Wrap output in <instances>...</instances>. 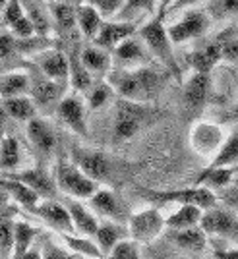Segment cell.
I'll return each instance as SVG.
<instances>
[{
  "mask_svg": "<svg viewBox=\"0 0 238 259\" xmlns=\"http://www.w3.org/2000/svg\"><path fill=\"white\" fill-rule=\"evenodd\" d=\"M103 23H105L103 16H101L89 2L77 4L76 6V25H77V29H80V33H82L86 39L95 41V37H97L99 31H101Z\"/></svg>",
  "mask_w": 238,
  "mask_h": 259,
  "instance_id": "484cf974",
  "label": "cell"
},
{
  "mask_svg": "<svg viewBox=\"0 0 238 259\" xmlns=\"http://www.w3.org/2000/svg\"><path fill=\"white\" fill-rule=\"evenodd\" d=\"M70 161L76 164L84 174H87L95 182H107L112 176V159L107 153L99 149H89V147H80L74 145L70 151Z\"/></svg>",
  "mask_w": 238,
  "mask_h": 259,
  "instance_id": "8992f818",
  "label": "cell"
},
{
  "mask_svg": "<svg viewBox=\"0 0 238 259\" xmlns=\"http://www.w3.org/2000/svg\"><path fill=\"white\" fill-rule=\"evenodd\" d=\"M89 4L103 16V20H110L118 16L124 0H89Z\"/></svg>",
  "mask_w": 238,
  "mask_h": 259,
  "instance_id": "ee69618b",
  "label": "cell"
},
{
  "mask_svg": "<svg viewBox=\"0 0 238 259\" xmlns=\"http://www.w3.org/2000/svg\"><path fill=\"white\" fill-rule=\"evenodd\" d=\"M140 31V27H138V23L134 22H105L103 23V27H101V31L99 35L95 37V41L93 43L101 47V49H105V51H114L120 43H124L126 39H130L134 35H138Z\"/></svg>",
  "mask_w": 238,
  "mask_h": 259,
  "instance_id": "4fadbf2b",
  "label": "cell"
},
{
  "mask_svg": "<svg viewBox=\"0 0 238 259\" xmlns=\"http://www.w3.org/2000/svg\"><path fill=\"white\" fill-rule=\"evenodd\" d=\"M107 83L120 99H128L136 103H143L153 99L161 91L165 83V74L153 70L149 66L130 68V70H118L110 72L107 76Z\"/></svg>",
  "mask_w": 238,
  "mask_h": 259,
  "instance_id": "6da1fadb",
  "label": "cell"
},
{
  "mask_svg": "<svg viewBox=\"0 0 238 259\" xmlns=\"http://www.w3.org/2000/svg\"><path fill=\"white\" fill-rule=\"evenodd\" d=\"M43 259H76L74 251H66V249L58 248L53 242H47L43 248Z\"/></svg>",
  "mask_w": 238,
  "mask_h": 259,
  "instance_id": "bcb514c9",
  "label": "cell"
},
{
  "mask_svg": "<svg viewBox=\"0 0 238 259\" xmlns=\"http://www.w3.org/2000/svg\"><path fill=\"white\" fill-rule=\"evenodd\" d=\"M223 201L227 203V207H230V209L238 215V188L225 190V192H223Z\"/></svg>",
  "mask_w": 238,
  "mask_h": 259,
  "instance_id": "7dc6e473",
  "label": "cell"
},
{
  "mask_svg": "<svg viewBox=\"0 0 238 259\" xmlns=\"http://www.w3.org/2000/svg\"><path fill=\"white\" fill-rule=\"evenodd\" d=\"M234 118H238V103H236V108H234Z\"/></svg>",
  "mask_w": 238,
  "mask_h": 259,
  "instance_id": "91938a15",
  "label": "cell"
},
{
  "mask_svg": "<svg viewBox=\"0 0 238 259\" xmlns=\"http://www.w3.org/2000/svg\"><path fill=\"white\" fill-rule=\"evenodd\" d=\"M174 2H176V0H161V4H159V14L167 16V14H169V10L174 6Z\"/></svg>",
  "mask_w": 238,
  "mask_h": 259,
  "instance_id": "f5cc1de1",
  "label": "cell"
},
{
  "mask_svg": "<svg viewBox=\"0 0 238 259\" xmlns=\"http://www.w3.org/2000/svg\"><path fill=\"white\" fill-rule=\"evenodd\" d=\"M114 56L120 64L124 66V70H130V68H140L143 66V62L147 60V47L143 45L138 35H134L130 39H126L124 43H120L114 51Z\"/></svg>",
  "mask_w": 238,
  "mask_h": 259,
  "instance_id": "e0dca14e",
  "label": "cell"
},
{
  "mask_svg": "<svg viewBox=\"0 0 238 259\" xmlns=\"http://www.w3.org/2000/svg\"><path fill=\"white\" fill-rule=\"evenodd\" d=\"M221 8L225 12H230V14H238V0H223Z\"/></svg>",
  "mask_w": 238,
  "mask_h": 259,
  "instance_id": "f907efd6",
  "label": "cell"
},
{
  "mask_svg": "<svg viewBox=\"0 0 238 259\" xmlns=\"http://www.w3.org/2000/svg\"><path fill=\"white\" fill-rule=\"evenodd\" d=\"M8 201H10V195H8L4 190H2V188H0V221H2V219H6V217H4V213L8 211Z\"/></svg>",
  "mask_w": 238,
  "mask_h": 259,
  "instance_id": "c3c4849f",
  "label": "cell"
},
{
  "mask_svg": "<svg viewBox=\"0 0 238 259\" xmlns=\"http://www.w3.org/2000/svg\"><path fill=\"white\" fill-rule=\"evenodd\" d=\"M35 215L41 217L49 227L54 228L60 234H72L74 232V225H72V217H70L68 207L58 203V201H53V199L41 201L39 207L35 209Z\"/></svg>",
  "mask_w": 238,
  "mask_h": 259,
  "instance_id": "9a60e30c",
  "label": "cell"
},
{
  "mask_svg": "<svg viewBox=\"0 0 238 259\" xmlns=\"http://www.w3.org/2000/svg\"><path fill=\"white\" fill-rule=\"evenodd\" d=\"M2 140H4V134H2V126H0V143H2Z\"/></svg>",
  "mask_w": 238,
  "mask_h": 259,
  "instance_id": "680465c9",
  "label": "cell"
},
{
  "mask_svg": "<svg viewBox=\"0 0 238 259\" xmlns=\"http://www.w3.org/2000/svg\"><path fill=\"white\" fill-rule=\"evenodd\" d=\"M37 228L27 225V223H14V253L12 259L22 257L23 253H27L31 249V244L35 236H37Z\"/></svg>",
  "mask_w": 238,
  "mask_h": 259,
  "instance_id": "d590c367",
  "label": "cell"
},
{
  "mask_svg": "<svg viewBox=\"0 0 238 259\" xmlns=\"http://www.w3.org/2000/svg\"><path fill=\"white\" fill-rule=\"evenodd\" d=\"M234 168L225 166V168H206L204 172L195 178V186H204L209 190H225L228 184L232 182Z\"/></svg>",
  "mask_w": 238,
  "mask_h": 259,
  "instance_id": "836d02e7",
  "label": "cell"
},
{
  "mask_svg": "<svg viewBox=\"0 0 238 259\" xmlns=\"http://www.w3.org/2000/svg\"><path fill=\"white\" fill-rule=\"evenodd\" d=\"M0 188L10 195L16 203H20L22 207L29 209L33 213H35V209L41 203V197L35 194L31 188H27L25 184L18 182V180H12L8 176H2V174H0Z\"/></svg>",
  "mask_w": 238,
  "mask_h": 259,
  "instance_id": "d4e9b609",
  "label": "cell"
},
{
  "mask_svg": "<svg viewBox=\"0 0 238 259\" xmlns=\"http://www.w3.org/2000/svg\"><path fill=\"white\" fill-rule=\"evenodd\" d=\"M192 147L204 157H215L225 143V134L217 124L211 122H197L192 128Z\"/></svg>",
  "mask_w": 238,
  "mask_h": 259,
  "instance_id": "8fae6325",
  "label": "cell"
},
{
  "mask_svg": "<svg viewBox=\"0 0 238 259\" xmlns=\"http://www.w3.org/2000/svg\"><path fill=\"white\" fill-rule=\"evenodd\" d=\"M157 2L159 0H124V4H122L116 18H118V22L138 23L141 18L155 16V12H159Z\"/></svg>",
  "mask_w": 238,
  "mask_h": 259,
  "instance_id": "f546056e",
  "label": "cell"
},
{
  "mask_svg": "<svg viewBox=\"0 0 238 259\" xmlns=\"http://www.w3.org/2000/svg\"><path fill=\"white\" fill-rule=\"evenodd\" d=\"M18 53V39L12 33H0V60H10Z\"/></svg>",
  "mask_w": 238,
  "mask_h": 259,
  "instance_id": "f6af8a7d",
  "label": "cell"
},
{
  "mask_svg": "<svg viewBox=\"0 0 238 259\" xmlns=\"http://www.w3.org/2000/svg\"><path fill=\"white\" fill-rule=\"evenodd\" d=\"M209 23H211V18L207 12L188 10L178 22L173 23L171 27H167V31H169L173 45H182L202 37L209 29Z\"/></svg>",
  "mask_w": 238,
  "mask_h": 259,
  "instance_id": "30bf717a",
  "label": "cell"
},
{
  "mask_svg": "<svg viewBox=\"0 0 238 259\" xmlns=\"http://www.w3.org/2000/svg\"><path fill=\"white\" fill-rule=\"evenodd\" d=\"M221 60H223V51L217 41L188 54V64L192 66V70L197 74H209Z\"/></svg>",
  "mask_w": 238,
  "mask_h": 259,
  "instance_id": "603a6c76",
  "label": "cell"
},
{
  "mask_svg": "<svg viewBox=\"0 0 238 259\" xmlns=\"http://www.w3.org/2000/svg\"><path fill=\"white\" fill-rule=\"evenodd\" d=\"M54 182L58 192L66 194L70 199H89L99 190V184L84 174L70 159L56 162L54 168Z\"/></svg>",
  "mask_w": 238,
  "mask_h": 259,
  "instance_id": "3957f363",
  "label": "cell"
},
{
  "mask_svg": "<svg viewBox=\"0 0 238 259\" xmlns=\"http://www.w3.org/2000/svg\"><path fill=\"white\" fill-rule=\"evenodd\" d=\"M39 68L47 79H53L58 83H68L70 79V58L62 51L47 49L39 54Z\"/></svg>",
  "mask_w": 238,
  "mask_h": 259,
  "instance_id": "2e32d148",
  "label": "cell"
},
{
  "mask_svg": "<svg viewBox=\"0 0 238 259\" xmlns=\"http://www.w3.org/2000/svg\"><path fill=\"white\" fill-rule=\"evenodd\" d=\"M68 83L74 87L76 91H80V93H87L93 87V77L84 68L77 53L70 56V79H68Z\"/></svg>",
  "mask_w": 238,
  "mask_h": 259,
  "instance_id": "74e56055",
  "label": "cell"
},
{
  "mask_svg": "<svg viewBox=\"0 0 238 259\" xmlns=\"http://www.w3.org/2000/svg\"><path fill=\"white\" fill-rule=\"evenodd\" d=\"M25 16L33 23L35 35L47 37L53 29V18L49 12V4H45L43 0H22Z\"/></svg>",
  "mask_w": 238,
  "mask_h": 259,
  "instance_id": "cb8c5ba5",
  "label": "cell"
},
{
  "mask_svg": "<svg viewBox=\"0 0 238 259\" xmlns=\"http://www.w3.org/2000/svg\"><path fill=\"white\" fill-rule=\"evenodd\" d=\"M200 227L207 236H219L225 240H238V215L230 207H211L204 211Z\"/></svg>",
  "mask_w": 238,
  "mask_h": 259,
  "instance_id": "ba28073f",
  "label": "cell"
},
{
  "mask_svg": "<svg viewBox=\"0 0 238 259\" xmlns=\"http://www.w3.org/2000/svg\"><path fill=\"white\" fill-rule=\"evenodd\" d=\"M49 12L53 18V25L62 33L74 31L76 25V6L72 4H62V2H47Z\"/></svg>",
  "mask_w": 238,
  "mask_h": 259,
  "instance_id": "1f68e13d",
  "label": "cell"
},
{
  "mask_svg": "<svg viewBox=\"0 0 238 259\" xmlns=\"http://www.w3.org/2000/svg\"><path fill=\"white\" fill-rule=\"evenodd\" d=\"M2 105L6 108L8 116L20 122H29V120L37 118V107L35 101L27 95L22 97H12V99H2Z\"/></svg>",
  "mask_w": 238,
  "mask_h": 259,
  "instance_id": "4dcf8cb0",
  "label": "cell"
},
{
  "mask_svg": "<svg viewBox=\"0 0 238 259\" xmlns=\"http://www.w3.org/2000/svg\"><path fill=\"white\" fill-rule=\"evenodd\" d=\"M47 2H62V4H72V6H76V2H80V0H47Z\"/></svg>",
  "mask_w": 238,
  "mask_h": 259,
  "instance_id": "9f6ffc18",
  "label": "cell"
},
{
  "mask_svg": "<svg viewBox=\"0 0 238 259\" xmlns=\"http://www.w3.org/2000/svg\"><path fill=\"white\" fill-rule=\"evenodd\" d=\"M22 18H25V10H23L22 0H8L4 10H2V22L6 23L8 27L16 25Z\"/></svg>",
  "mask_w": 238,
  "mask_h": 259,
  "instance_id": "7bdbcfd3",
  "label": "cell"
},
{
  "mask_svg": "<svg viewBox=\"0 0 238 259\" xmlns=\"http://www.w3.org/2000/svg\"><path fill=\"white\" fill-rule=\"evenodd\" d=\"M112 93H114V89L108 83H99V85L91 87V91H89V108L97 110L103 105H107L110 97H112Z\"/></svg>",
  "mask_w": 238,
  "mask_h": 259,
  "instance_id": "ab89813d",
  "label": "cell"
},
{
  "mask_svg": "<svg viewBox=\"0 0 238 259\" xmlns=\"http://www.w3.org/2000/svg\"><path fill=\"white\" fill-rule=\"evenodd\" d=\"M62 240L66 242V246L72 249L77 255H86L91 259H103V253L99 251L97 244L87 236H76L74 232L72 234H60Z\"/></svg>",
  "mask_w": 238,
  "mask_h": 259,
  "instance_id": "f35d334b",
  "label": "cell"
},
{
  "mask_svg": "<svg viewBox=\"0 0 238 259\" xmlns=\"http://www.w3.org/2000/svg\"><path fill=\"white\" fill-rule=\"evenodd\" d=\"M66 207H68L70 217H72L74 232H77L80 236H87V238L95 236V232H97L99 228V221L97 217L93 215V211L84 207L77 199H68Z\"/></svg>",
  "mask_w": 238,
  "mask_h": 259,
  "instance_id": "d6986e66",
  "label": "cell"
},
{
  "mask_svg": "<svg viewBox=\"0 0 238 259\" xmlns=\"http://www.w3.org/2000/svg\"><path fill=\"white\" fill-rule=\"evenodd\" d=\"M107 259H141L140 248H138V244L134 240L126 238V240H122L118 246L108 253Z\"/></svg>",
  "mask_w": 238,
  "mask_h": 259,
  "instance_id": "60d3db41",
  "label": "cell"
},
{
  "mask_svg": "<svg viewBox=\"0 0 238 259\" xmlns=\"http://www.w3.org/2000/svg\"><path fill=\"white\" fill-rule=\"evenodd\" d=\"M66 83H58L53 79H47L43 76V79H35L31 81V99L35 101V105H49L54 101H62V93H64Z\"/></svg>",
  "mask_w": 238,
  "mask_h": 259,
  "instance_id": "83f0119b",
  "label": "cell"
},
{
  "mask_svg": "<svg viewBox=\"0 0 238 259\" xmlns=\"http://www.w3.org/2000/svg\"><path fill=\"white\" fill-rule=\"evenodd\" d=\"M8 118H10V116H8L6 108H4V105L0 103V126H4V124H6V120H8Z\"/></svg>",
  "mask_w": 238,
  "mask_h": 259,
  "instance_id": "11a10c76",
  "label": "cell"
},
{
  "mask_svg": "<svg viewBox=\"0 0 238 259\" xmlns=\"http://www.w3.org/2000/svg\"><path fill=\"white\" fill-rule=\"evenodd\" d=\"M22 161V151H20V143L12 136H4V140L0 143V168L6 172H14Z\"/></svg>",
  "mask_w": 238,
  "mask_h": 259,
  "instance_id": "8d00e7d4",
  "label": "cell"
},
{
  "mask_svg": "<svg viewBox=\"0 0 238 259\" xmlns=\"http://www.w3.org/2000/svg\"><path fill=\"white\" fill-rule=\"evenodd\" d=\"M147 120V108L143 103L118 99L114 110V141L132 140Z\"/></svg>",
  "mask_w": 238,
  "mask_h": 259,
  "instance_id": "5b68a950",
  "label": "cell"
},
{
  "mask_svg": "<svg viewBox=\"0 0 238 259\" xmlns=\"http://www.w3.org/2000/svg\"><path fill=\"white\" fill-rule=\"evenodd\" d=\"M126 234H128V228H124V225L107 221V223L99 225L93 238H95V244H97L99 251L103 253V257H107L122 240H126Z\"/></svg>",
  "mask_w": 238,
  "mask_h": 259,
  "instance_id": "7402d4cb",
  "label": "cell"
},
{
  "mask_svg": "<svg viewBox=\"0 0 238 259\" xmlns=\"http://www.w3.org/2000/svg\"><path fill=\"white\" fill-rule=\"evenodd\" d=\"M2 176H8L12 180H18V182L25 184L39 197L53 199L54 195H56V192H58L54 178H51L45 170H39V168H27V170H20V172L14 170V172H4Z\"/></svg>",
  "mask_w": 238,
  "mask_h": 259,
  "instance_id": "5bb4252c",
  "label": "cell"
},
{
  "mask_svg": "<svg viewBox=\"0 0 238 259\" xmlns=\"http://www.w3.org/2000/svg\"><path fill=\"white\" fill-rule=\"evenodd\" d=\"M89 205H91V211H95L99 217L107 219L110 223H118V225L128 223L132 215L124 199L108 188H99L97 192L89 197Z\"/></svg>",
  "mask_w": 238,
  "mask_h": 259,
  "instance_id": "9c48e42d",
  "label": "cell"
},
{
  "mask_svg": "<svg viewBox=\"0 0 238 259\" xmlns=\"http://www.w3.org/2000/svg\"><path fill=\"white\" fill-rule=\"evenodd\" d=\"M6 2H8V0H0V14H2V10H4V6H6Z\"/></svg>",
  "mask_w": 238,
  "mask_h": 259,
  "instance_id": "6f0895ef",
  "label": "cell"
},
{
  "mask_svg": "<svg viewBox=\"0 0 238 259\" xmlns=\"http://www.w3.org/2000/svg\"><path fill=\"white\" fill-rule=\"evenodd\" d=\"M16 259H43V255H41V253H39V251H37V249H29V251H27V253H23L22 257H16Z\"/></svg>",
  "mask_w": 238,
  "mask_h": 259,
  "instance_id": "db71d44e",
  "label": "cell"
},
{
  "mask_svg": "<svg viewBox=\"0 0 238 259\" xmlns=\"http://www.w3.org/2000/svg\"><path fill=\"white\" fill-rule=\"evenodd\" d=\"M165 217L159 209L149 207L138 213H132L128 219V236L136 244H149L155 238L161 236L165 230Z\"/></svg>",
  "mask_w": 238,
  "mask_h": 259,
  "instance_id": "52a82bcc",
  "label": "cell"
},
{
  "mask_svg": "<svg viewBox=\"0 0 238 259\" xmlns=\"http://www.w3.org/2000/svg\"><path fill=\"white\" fill-rule=\"evenodd\" d=\"M138 194L145 195L153 203H178V205H195L200 209H211L217 205V195L213 190L204 186L194 188H182V190H138Z\"/></svg>",
  "mask_w": 238,
  "mask_h": 259,
  "instance_id": "277c9868",
  "label": "cell"
},
{
  "mask_svg": "<svg viewBox=\"0 0 238 259\" xmlns=\"http://www.w3.org/2000/svg\"><path fill=\"white\" fill-rule=\"evenodd\" d=\"M31 89V77L23 72H8L0 76V99H12L27 95Z\"/></svg>",
  "mask_w": 238,
  "mask_h": 259,
  "instance_id": "f1b7e54d",
  "label": "cell"
},
{
  "mask_svg": "<svg viewBox=\"0 0 238 259\" xmlns=\"http://www.w3.org/2000/svg\"><path fill=\"white\" fill-rule=\"evenodd\" d=\"M200 0H176L174 6L169 12H178V10H186V8H192L194 4H197Z\"/></svg>",
  "mask_w": 238,
  "mask_h": 259,
  "instance_id": "681fc988",
  "label": "cell"
},
{
  "mask_svg": "<svg viewBox=\"0 0 238 259\" xmlns=\"http://www.w3.org/2000/svg\"><path fill=\"white\" fill-rule=\"evenodd\" d=\"M27 138L41 155L53 153L54 145H56V136H54L53 128L43 118H33L27 122Z\"/></svg>",
  "mask_w": 238,
  "mask_h": 259,
  "instance_id": "44dd1931",
  "label": "cell"
},
{
  "mask_svg": "<svg viewBox=\"0 0 238 259\" xmlns=\"http://www.w3.org/2000/svg\"><path fill=\"white\" fill-rule=\"evenodd\" d=\"M173 238L180 248L190 249V251H204L207 246V234L202 227L176 230V232H173Z\"/></svg>",
  "mask_w": 238,
  "mask_h": 259,
  "instance_id": "e575fe53",
  "label": "cell"
},
{
  "mask_svg": "<svg viewBox=\"0 0 238 259\" xmlns=\"http://www.w3.org/2000/svg\"><path fill=\"white\" fill-rule=\"evenodd\" d=\"M238 162V128L232 130V134L225 138L223 147L219 149L215 157L211 159L207 168H225V166H234Z\"/></svg>",
  "mask_w": 238,
  "mask_h": 259,
  "instance_id": "d6a6232c",
  "label": "cell"
},
{
  "mask_svg": "<svg viewBox=\"0 0 238 259\" xmlns=\"http://www.w3.org/2000/svg\"><path fill=\"white\" fill-rule=\"evenodd\" d=\"M209 83H211L209 74H197V72H194L184 83V103L190 110H200L206 105Z\"/></svg>",
  "mask_w": 238,
  "mask_h": 259,
  "instance_id": "ffe728a7",
  "label": "cell"
},
{
  "mask_svg": "<svg viewBox=\"0 0 238 259\" xmlns=\"http://www.w3.org/2000/svg\"><path fill=\"white\" fill-rule=\"evenodd\" d=\"M0 251L6 257L14 253V223L10 219L0 221Z\"/></svg>",
  "mask_w": 238,
  "mask_h": 259,
  "instance_id": "b9f144b4",
  "label": "cell"
},
{
  "mask_svg": "<svg viewBox=\"0 0 238 259\" xmlns=\"http://www.w3.org/2000/svg\"><path fill=\"white\" fill-rule=\"evenodd\" d=\"M80 60H82L84 68L91 74V77H103L110 74V64H112L110 53L97 45L84 47L80 53Z\"/></svg>",
  "mask_w": 238,
  "mask_h": 259,
  "instance_id": "ac0fdd59",
  "label": "cell"
},
{
  "mask_svg": "<svg viewBox=\"0 0 238 259\" xmlns=\"http://www.w3.org/2000/svg\"><path fill=\"white\" fill-rule=\"evenodd\" d=\"M217 259H238V249H225V251H215Z\"/></svg>",
  "mask_w": 238,
  "mask_h": 259,
  "instance_id": "816d5d0a",
  "label": "cell"
},
{
  "mask_svg": "<svg viewBox=\"0 0 238 259\" xmlns=\"http://www.w3.org/2000/svg\"><path fill=\"white\" fill-rule=\"evenodd\" d=\"M165 18L163 14H155L151 20L147 23H143L138 31V37H140L143 45L147 47V51L165 66V70L171 74V76L176 79V81H182V70H180V64L174 56L173 51V41L169 37V31L165 27Z\"/></svg>",
  "mask_w": 238,
  "mask_h": 259,
  "instance_id": "7a4b0ae2",
  "label": "cell"
},
{
  "mask_svg": "<svg viewBox=\"0 0 238 259\" xmlns=\"http://www.w3.org/2000/svg\"><path fill=\"white\" fill-rule=\"evenodd\" d=\"M56 114L62 120L66 128H70L77 136L87 134V120H86V105L80 95H66L56 107Z\"/></svg>",
  "mask_w": 238,
  "mask_h": 259,
  "instance_id": "7c38bea8",
  "label": "cell"
},
{
  "mask_svg": "<svg viewBox=\"0 0 238 259\" xmlns=\"http://www.w3.org/2000/svg\"><path fill=\"white\" fill-rule=\"evenodd\" d=\"M204 217V209L195 205H178V209L174 211L171 217L165 219V225L171 228L173 232L176 230H186V228L200 227Z\"/></svg>",
  "mask_w": 238,
  "mask_h": 259,
  "instance_id": "4316f807",
  "label": "cell"
}]
</instances>
